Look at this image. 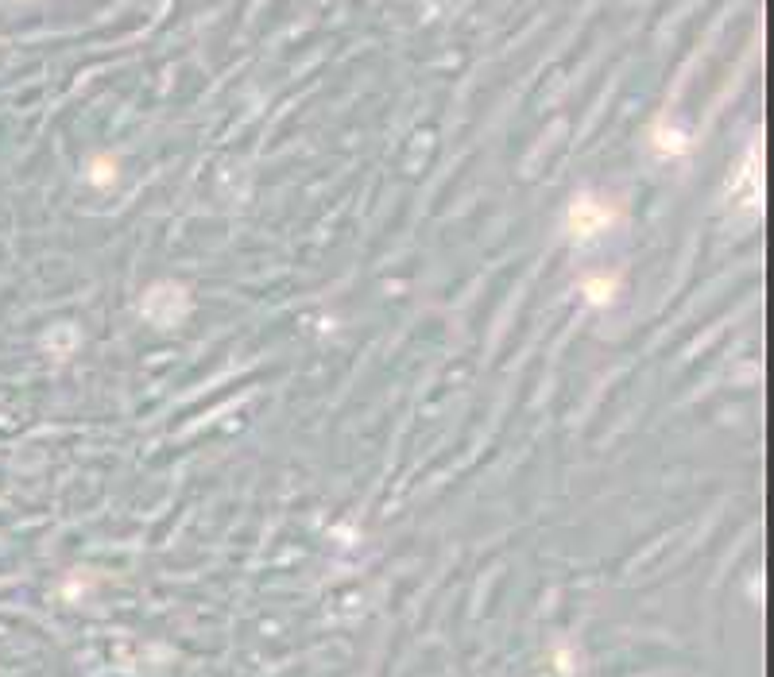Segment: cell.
Here are the masks:
<instances>
[{
	"mask_svg": "<svg viewBox=\"0 0 774 677\" xmlns=\"http://www.w3.org/2000/svg\"><path fill=\"white\" fill-rule=\"evenodd\" d=\"M612 221H616V213H612V209H604L596 198H577L573 209H569V229H573V233H581V236L600 233V229H604V225H612Z\"/></svg>",
	"mask_w": 774,
	"mask_h": 677,
	"instance_id": "1",
	"label": "cell"
}]
</instances>
